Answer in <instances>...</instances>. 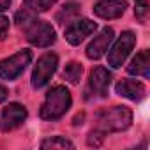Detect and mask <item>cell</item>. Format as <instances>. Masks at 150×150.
Masks as SVG:
<instances>
[{"instance_id":"13","label":"cell","mask_w":150,"mask_h":150,"mask_svg":"<svg viewBox=\"0 0 150 150\" xmlns=\"http://www.w3.org/2000/svg\"><path fill=\"white\" fill-rule=\"evenodd\" d=\"M145 85L136 80H122L117 85V94L122 97H127L131 101H141L145 97Z\"/></svg>"},{"instance_id":"6","label":"cell","mask_w":150,"mask_h":150,"mask_svg":"<svg viewBox=\"0 0 150 150\" xmlns=\"http://www.w3.org/2000/svg\"><path fill=\"white\" fill-rule=\"evenodd\" d=\"M136 44V37L132 32H124L118 41L113 44V48L108 53V62L111 67H122V64L125 62V58L129 57V53L132 51Z\"/></svg>"},{"instance_id":"19","label":"cell","mask_w":150,"mask_h":150,"mask_svg":"<svg viewBox=\"0 0 150 150\" xmlns=\"http://www.w3.org/2000/svg\"><path fill=\"white\" fill-rule=\"evenodd\" d=\"M103 139H104V134L99 132V131H96V129L88 134V145L90 146H99L103 143Z\"/></svg>"},{"instance_id":"20","label":"cell","mask_w":150,"mask_h":150,"mask_svg":"<svg viewBox=\"0 0 150 150\" xmlns=\"http://www.w3.org/2000/svg\"><path fill=\"white\" fill-rule=\"evenodd\" d=\"M9 32V20L6 16H0V41H4Z\"/></svg>"},{"instance_id":"1","label":"cell","mask_w":150,"mask_h":150,"mask_svg":"<svg viewBox=\"0 0 150 150\" xmlns=\"http://www.w3.org/2000/svg\"><path fill=\"white\" fill-rule=\"evenodd\" d=\"M132 122V113L125 106H115L110 110L101 111L96 117V131L108 134V132H118L125 131Z\"/></svg>"},{"instance_id":"11","label":"cell","mask_w":150,"mask_h":150,"mask_svg":"<svg viewBox=\"0 0 150 150\" xmlns=\"http://www.w3.org/2000/svg\"><path fill=\"white\" fill-rule=\"evenodd\" d=\"M25 120H27V110H25V106H21L18 103H13L7 108H4V113H2V129L6 132L7 131H14Z\"/></svg>"},{"instance_id":"16","label":"cell","mask_w":150,"mask_h":150,"mask_svg":"<svg viewBox=\"0 0 150 150\" xmlns=\"http://www.w3.org/2000/svg\"><path fill=\"white\" fill-rule=\"evenodd\" d=\"M81 74H83V67H81V64H78V62H71V64L65 65L64 78H65L69 83H74V85H76V83L81 80Z\"/></svg>"},{"instance_id":"15","label":"cell","mask_w":150,"mask_h":150,"mask_svg":"<svg viewBox=\"0 0 150 150\" xmlns=\"http://www.w3.org/2000/svg\"><path fill=\"white\" fill-rule=\"evenodd\" d=\"M80 4L78 2H67L58 13H57V21L60 23V25H69V23H72L74 20H76L78 16H80Z\"/></svg>"},{"instance_id":"21","label":"cell","mask_w":150,"mask_h":150,"mask_svg":"<svg viewBox=\"0 0 150 150\" xmlns=\"http://www.w3.org/2000/svg\"><path fill=\"white\" fill-rule=\"evenodd\" d=\"M11 6V0H0V13L2 11H7Z\"/></svg>"},{"instance_id":"22","label":"cell","mask_w":150,"mask_h":150,"mask_svg":"<svg viewBox=\"0 0 150 150\" xmlns=\"http://www.w3.org/2000/svg\"><path fill=\"white\" fill-rule=\"evenodd\" d=\"M6 99H7V88L0 85V103H4Z\"/></svg>"},{"instance_id":"7","label":"cell","mask_w":150,"mask_h":150,"mask_svg":"<svg viewBox=\"0 0 150 150\" xmlns=\"http://www.w3.org/2000/svg\"><path fill=\"white\" fill-rule=\"evenodd\" d=\"M111 83V72L104 67H96L90 74L88 87H87V99L106 97L108 87Z\"/></svg>"},{"instance_id":"12","label":"cell","mask_w":150,"mask_h":150,"mask_svg":"<svg viewBox=\"0 0 150 150\" xmlns=\"http://www.w3.org/2000/svg\"><path fill=\"white\" fill-rule=\"evenodd\" d=\"M111 41H113V28H108V27H106V28L101 30L99 35H96L94 41L88 44V48H87V57H88L90 60L101 58V57L108 51V46H110Z\"/></svg>"},{"instance_id":"4","label":"cell","mask_w":150,"mask_h":150,"mask_svg":"<svg viewBox=\"0 0 150 150\" xmlns=\"http://www.w3.org/2000/svg\"><path fill=\"white\" fill-rule=\"evenodd\" d=\"M30 60H32V53L28 50H21L16 55L2 60L0 62V78L9 80V81L18 78L20 74L25 71V67L30 64Z\"/></svg>"},{"instance_id":"14","label":"cell","mask_w":150,"mask_h":150,"mask_svg":"<svg viewBox=\"0 0 150 150\" xmlns=\"http://www.w3.org/2000/svg\"><path fill=\"white\" fill-rule=\"evenodd\" d=\"M127 72L129 74H134V76H143V78H148L150 74V51L148 50H143L139 51L129 64L127 67Z\"/></svg>"},{"instance_id":"3","label":"cell","mask_w":150,"mask_h":150,"mask_svg":"<svg viewBox=\"0 0 150 150\" xmlns=\"http://www.w3.org/2000/svg\"><path fill=\"white\" fill-rule=\"evenodd\" d=\"M25 25H27L25 35H27L30 44H34L37 48H46V46H51L55 42V30L51 28L50 23L39 21V20H30Z\"/></svg>"},{"instance_id":"5","label":"cell","mask_w":150,"mask_h":150,"mask_svg":"<svg viewBox=\"0 0 150 150\" xmlns=\"http://www.w3.org/2000/svg\"><path fill=\"white\" fill-rule=\"evenodd\" d=\"M58 65V57L55 53H46L37 60V65L34 67L32 72V87L34 88H42L55 74Z\"/></svg>"},{"instance_id":"9","label":"cell","mask_w":150,"mask_h":150,"mask_svg":"<svg viewBox=\"0 0 150 150\" xmlns=\"http://www.w3.org/2000/svg\"><path fill=\"white\" fill-rule=\"evenodd\" d=\"M57 2V0H25L21 9L16 14V21L20 25L28 23L30 20H34L39 13H44L48 9H51V6Z\"/></svg>"},{"instance_id":"17","label":"cell","mask_w":150,"mask_h":150,"mask_svg":"<svg viewBox=\"0 0 150 150\" xmlns=\"http://www.w3.org/2000/svg\"><path fill=\"white\" fill-rule=\"evenodd\" d=\"M41 148H74V145L62 136H55L51 139H44L41 143Z\"/></svg>"},{"instance_id":"2","label":"cell","mask_w":150,"mask_h":150,"mask_svg":"<svg viewBox=\"0 0 150 150\" xmlns=\"http://www.w3.org/2000/svg\"><path fill=\"white\" fill-rule=\"evenodd\" d=\"M71 101H72L71 92L65 87H62V85L53 87L46 94V99L41 108V117L44 120H57V118L64 117L65 111L71 108Z\"/></svg>"},{"instance_id":"23","label":"cell","mask_w":150,"mask_h":150,"mask_svg":"<svg viewBox=\"0 0 150 150\" xmlns=\"http://www.w3.org/2000/svg\"><path fill=\"white\" fill-rule=\"evenodd\" d=\"M81 120H83V115H78L76 118H74V125H80V124H81Z\"/></svg>"},{"instance_id":"10","label":"cell","mask_w":150,"mask_h":150,"mask_svg":"<svg viewBox=\"0 0 150 150\" xmlns=\"http://www.w3.org/2000/svg\"><path fill=\"white\" fill-rule=\"evenodd\" d=\"M125 9H127L125 0H97L94 6V13L104 20L120 18L125 13Z\"/></svg>"},{"instance_id":"18","label":"cell","mask_w":150,"mask_h":150,"mask_svg":"<svg viewBox=\"0 0 150 150\" xmlns=\"http://www.w3.org/2000/svg\"><path fill=\"white\" fill-rule=\"evenodd\" d=\"M134 14H136V18L141 23H146L148 21V16H150V4H148V0H136Z\"/></svg>"},{"instance_id":"8","label":"cell","mask_w":150,"mask_h":150,"mask_svg":"<svg viewBox=\"0 0 150 150\" xmlns=\"http://www.w3.org/2000/svg\"><path fill=\"white\" fill-rule=\"evenodd\" d=\"M96 23L83 18V20H74L72 23H69V27L65 28V39L69 44L78 46L80 42H83L90 34H94L96 30Z\"/></svg>"}]
</instances>
